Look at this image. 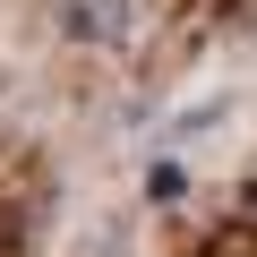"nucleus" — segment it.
Instances as JSON below:
<instances>
[{"mask_svg": "<svg viewBox=\"0 0 257 257\" xmlns=\"http://www.w3.org/2000/svg\"><path fill=\"white\" fill-rule=\"evenodd\" d=\"M60 35L69 43H86V52H128L146 35V18H155V0H60Z\"/></svg>", "mask_w": 257, "mask_h": 257, "instance_id": "1", "label": "nucleus"}]
</instances>
